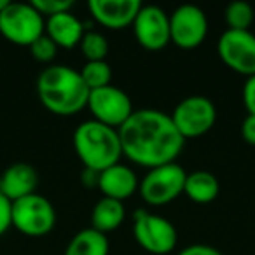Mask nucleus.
<instances>
[{"label": "nucleus", "mask_w": 255, "mask_h": 255, "mask_svg": "<svg viewBox=\"0 0 255 255\" xmlns=\"http://www.w3.org/2000/svg\"><path fill=\"white\" fill-rule=\"evenodd\" d=\"M131 26L136 42L147 51H161L171 42L170 16L157 5H142Z\"/></svg>", "instance_id": "f8f14e48"}, {"label": "nucleus", "mask_w": 255, "mask_h": 255, "mask_svg": "<svg viewBox=\"0 0 255 255\" xmlns=\"http://www.w3.org/2000/svg\"><path fill=\"white\" fill-rule=\"evenodd\" d=\"M124 219H126L124 203L110 198H102L91 212V227L107 234L119 229Z\"/></svg>", "instance_id": "a211bd4d"}, {"label": "nucleus", "mask_w": 255, "mask_h": 255, "mask_svg": "<svg viewBox=\"0 0 255 255\" xmlns=\"http://www.w3.org/2000/svg\"><path fill=\"white\" fill-rule=\"evenodd\" d=\"M88 109L93 119L114 129H119L135 112L129 95L114 84L89 93Z\"/></svg>", "instance_id": "1a4fd4ad"}, {"label": "nucleus", "mask_w": 255, "mask_h": 255, "mask_svg": "<svg viewBox=\"0 0 255 255\" xmlns=\"http://www.w3.org/2000/svg\"><path fill=\"white\" fill-rule=\"evenodd\" d=\"M241 136L248 145L255 147V116H247L241 126Z\"/></svg>", "instance_id": "cd10ccee"}, {"label": "nucleus", "mask_w": 255, "mask_h": 255, "mask_svg": "<svg viewBox=\"0 0 255 255\" xmlns=\"http://www.w3.org/2000/svg\"><path fill=\"white\" fill-rule=\"evenodd\" d=\"M74 149L84 168L96 173L117 164L123 157L119 131L95 119L84 121L75 128Z\"/></svg>", "instance_id": "7ed1b4c3"}, {"label": "nucleus", "mask_w": 255, "mask_h": 255, "mask_svg": "<svg viewBox=\"0 0 255 255\" xmlns=\"http://www.w3.org/2000/svg\"><path fill=\"white\" fill-rule=\"evenodd\" d=\"M93 19L110 30H123L133 25L142 9L138 0H91L88 4Z\"/></svg>", "instance_id": "ddd939ff"}, {"label": "nucleus", "mask_w": 255, "mask_h": 255, "mask_svg": "<svg viewBox=\"0 0 255 255\" xmlns=\"http://www.w3.org/2000/svg\"><path fill=\"white\" fill-rule=\"evenodd\" d=\"M187 173L177 163L163 164L149 170L140 182L138 192L150 206H164L184 194Z\"/></svg>", "instance_id": "0eeeda50"}, {"label": "nucleus", "mask_w": 255, "mask_h": 255, "mask_svg": "<svg viewBox=\"0 0 255 255\" xmlns=\"http://www.w3.org/2000/svg\"><path fill=\"white\" fill-rule=\"evenodd\" d=\"M243 103L248 116H255V75L247 79L243 86Z\"/></svg>", "instance_id": "a878e982"}, {"label": "nucleus", "mask_w": 255, "mask_h": 255, "mask_svg": "<svg viewBox=\"0 0 255 255\" xmlns=\"http://www.w3.org/2000/svg\"><path fill=\"white\" fill-rule=\"evenodd\" d=\"M217 54L220 61L236 74L247 79L255 75V35L250 30H226L219 37Z\"/></svg>", "instance_id": "9d476101"}, {"label": "nucleus", "mask_w": 255, "mask_h": 255, "mask_svg": "<svg viewBox=\"0 0 255 255\" xmlns=\"http://www.w3.org/2000/svg\"><path fill=\"white\" fill-rule=\"evenodd\" d=\"M89 93L81 72L67 65H51L37 79V96L54 116L68 117L82 112L88 107Z\"/></svg>", "instance_id": "f03ea898"}, {"label": "nucleus", "mask_w": 255, "mask_h": 255, "mask_svg": "<svg viewBox=\"0 0 255 255\" xmlns=\"http://www.w3.org/2000/svg\"><path fill=\"white\" fill-rule=\"evenodd\" d=\"M109 238L100 231L88 227L75 234L65 248V255H109Z\"/></svg>", "instance_id": "6ab92c4d"}, {"label": "nucleus", "mask_w": 255, "mask_h": 255, "mask_svg": "<svg viewBox=\"0 0 255 255\" xmlns=\"http://www.w3.org/2000/svg\"><path fill=\"white\" fill-rule=\"evenodd\" d=\"M177 255H224L220 250L210 247V245H189Z\"/></svg>", "instance_id": "bb28decb"}, {"label": "nucleus", "mask_w": 255, "mask_h": 255, "mask_svg": "<svg viewBox=\"0 0 255 255\" xmlns=\"http://www.w3.org/2000/svg\"><path fill=\"white\" fill-rule=\"evenodd\" d=\"M79 72L89 91L112 84V68L107 61H86Z\"/></svg>", "instance_id": "412c9836"}, {"label": "nucleus", "mask_w": 255, "mask_h": 255, "mask_svg": "<svg viewBox=\"0 0 255 255\" xmlns=\"http://www.w3.org/2000/svg\"><path fill=\"white\" fill-rule=\"evenodd\" d=\"M44 33L46 19L30 2H9L0 12V35L14 46L30 47Z\"/></svg>", "instance_id": "20e7f679"}, {"label": "nucleus", "mask_w": 255, "mask_h": 255, "mask_svg": "<svg viewBox=\"0 0 255 255\" xmlns=\"http://www.w3.org/2000/svg\"><path fill=\"white\" fill-rule=\"evenodd\" d=\"M133 236L143 250L152 255H168L178 241L177 229L170 220L142 208L133 215Z\"/></svg>", "instance_id": "423d86ee"}, {"label": "nucleus", "mask_w": 255, "mask_h": 255, "mask_svg": "<svg viewBox=\"0 0 255 255\" xmlns=\"http://www.w3.org/2000/svg\"><path fill=\"white\" fill-rule=\"evenodd\" d=\"M12 227V203L0 192V236Z\"/></svg>", "instance_id": "393cba45"}, {"label": "nucleus", "mask_w": 255, "mask_h": 255, "mask_svg": "<svg viewBox=\"0 0 255 255\" xmlns=\"http://www.w3.org/2000/svg\"><path fill=\"white\" fill-rule=\"evenodd\" d=\"M30 53H32L33 60L39 61V63H51V61L56 58L58 46L44 33L42 37H39V39L30 46Z\"/></svg>", "instance_id": "5701e85b"}, {"label": "nucleus", "mask_w": 255, "mask_h": 255, "mask_svg": "<svg viewBox=\"0 0 255 255\" xmlns=\"http://www.w3.org/2000/svg\"><path fill=\"white\" fill-rule=\"evenodd\" d=\"M30 4L44 16V19H47L54 14H60V12L72 11L74 0H33Z\"/></svg>", "instance_id": "b1692460"}, {"label": "nucleus", "mask_w": 255, "mask_h": 255, "mask_svg": "<svg viewBox=\"0 0 255 255\" xmlns=\"http://www.w3.org/2000/svg\"><path fill=\"white\" fill-rule=\"evenodd\" d=\"M224 19L226 25L229 26L227 30H236V32H247L252 26L255 19V11L248 2H231L224 11Z\"/></svg>", "instance_id": "aec40b11"}, {"label": "nucleus", "mask_w": 255, "mask_h": 255, "mask_svg": "<svg viewBox=\"0 0 255 255\" xmlns=\"http://www.w3.org/2000/svg\"><path fill=\"white\" fill-rule=\"evenodd\" d=\"M7 4H9V0H0V12L7 7Z\"/></svg>", "instance_id": "c756f323"}, {"label": "nucleus", "mask_w": 255, "mask_h": 255, "mask_svg": "<svg viewBox=\"0 0 255 255\" xmlns=\"http://www.w3.org/2000/svg\"><path fill=\"white\" fill-rule=\"evenodd\" d=\"M98 175L100 173H96V171L84 168V171H82V184L88 185V187H98Z\"/></svg>", "instance_id": "c85d7f7f"}, {"label": "nucleus", "mask_w": 255, "mask_h": 255, "mask_svg": "<svg viewBox=\"0 0 255 255\" xmlns=\"http://www.w3.org/2000/svg\"><path fill=\"white\" fill-rule=\"evenodd\" d=\"M39 175L37 170L28 163H14L0 177V192L11 203L35 194Z\"/></svg>", "instance_id": "2eb2a0df"}, {"label": "nucleus", "mask_w": 255, "mask_h": 255, "mask_svg": "<svg viewBox=\"0 0 255 255\" xmlns=\"http://www.w3.org/2000/svg\"><path fill=\"white\" fill-rule=\"evenodd\" d=\"M208 35V19L201 7L184 4L170 14V39L177 47L191 51L199 47Z\"/></svg>", "instance_id": "9b49d317"}, {"label": "nucleus", "mask_w": 255, "mask_h": 255, "mask_svg": "<svg viewBox=\"0 0 255 255\" xmlns=\"http://www.w3.org/2000/svg\"><path fill=\"white\" fill-rule=\"evenodd\" d=\"M117 131L123 156L150 170L175 163L185 145V138L178 133L171 117L156 109L135 110Z\"/></svg>", "instance_id": "f257e3e1"}, {"label": "nucleus", "mask_w": 255, "mask_h": 255, "mask_svg": "<svg viewBox=\"0 0 255 255\" xmlns=\"http://www.w3.org/2000/svg\"><path fill=\"white\" fill-rule=\"evenodd\" d=\"M79 47H81L86 61H105L107 54H109V40L103 33L95 32V30L84 33Z\"/></svg>", "instance_id": "4be33fe9"}, {"label": "nucleus", "mask_w": 255, "mask_h": 255, "mask_svg": "<svg viewBox=\"0 0 255 255\" xmlns=\"http://www.w3.org/2000/svg\"><path fill=\"white\" fill-rule=\"evenodd\" d=\"M219 192H220V184L213 173H210L206 170H198V171H192V173H187L184 194L192 203L208 205V203L215 201Z\"/></svg>", "instance_id": "f3484780"}, {"label": "nucleus", "mask_w": 255, "mask_h": 255, "mask_svg": "<svg viewBox=\"0 0 255 255\" xmlns=\"http://www.w3.org/2000/svg\"><path fill=\"white\" fill-rule=\"evenodd\" d=\"M86 26L72 11L60 12L46 19V35L58 46V49H74L81 44Z\"/></svg>", "instance_id": "dca6fc26"}, {"label": "nucleus", "mask_w": 255, "mask_h": 255, "mask_svg": "<svg viewBox=\"0 0 255 255\" xmlns=\"http://www.w3.org/2000/svg\"><path fill=\"white\" fill-rule=\"evenodd\" d=\"M140 187V180L136 173L128 168L126 164H114V166L103 170L98 175V189L102 191L103 198L116 199L124 203L129 199Z\"/></svg>", "instance_id": "4468645a"}, {"label": "nucleus", "mask_w": 255, "mask_h": 255, "mask_svg": "<svg viewBox=\"0 0 255 255\" xmlns=\"http://www.w3.org/2000/svg\"><path fill=\"white\" fill-rule=\"evenodd\" d=\"M56 226L53 203L40 194H30L12 203V227L30 238L49 234Z\"/></svg>", "instance_id": "39448f33"}, {"label": "nucleus", "mask_w": 255, "mask_h": 255, "mask_svg": "<svg viewBox=\"0 0 255 255\" xmlns=\"http://www.w3.org/2000/svg\"><path fill=\"white\" fill-rule=\"evenodd\" d=\"M171 121L185 140L208 133L217 121V109L206 96L194 95L184 98L171 112Z\"/></svg>", "instance_id": "6e6552de"}]
</instances>
